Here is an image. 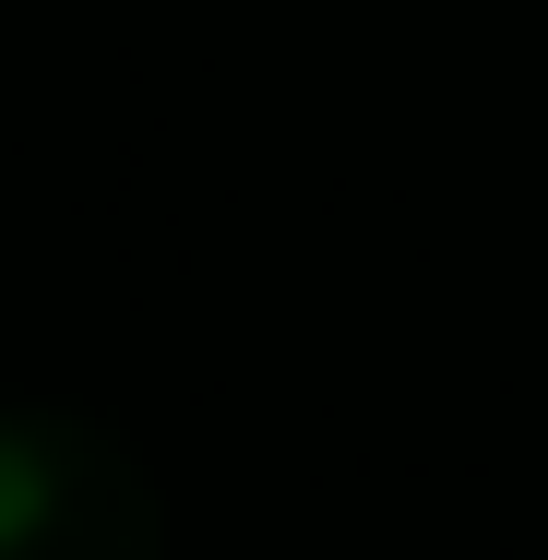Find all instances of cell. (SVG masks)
<instances>
[{
    "label": "cell",
    "instance_id": "1",
    "mask_svg": "<svg viewBox=\"0 0 548 560\" xmlns=\"http://www.w3.org/2000/svg\"><path fill=\"white\" fill-rule=\"evenodd\" d=\"M0 560H167L155 477L60 406H0Z\"/></svg>",
    "mask_w": 548,
    "mask_h": 560
}]
</instances>
